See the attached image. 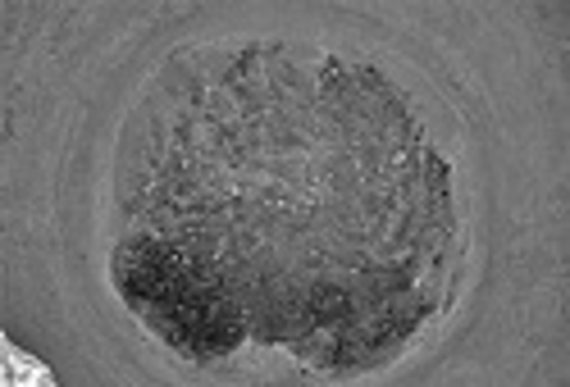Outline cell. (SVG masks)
Masks as SVG:
<instances>
[{"mask_svg":"<svg viewBox=\"0 0 570 387\" xmlns=\"http://www.w3.org/2000/svg\"><path fill=\"white\" fill-rule=\"evenodd\" d=\"M183 269H187L183 251L165 232H151V228H132L119 247V260H115L119 292L137 315L156 310L169 297V287L183 278Z\"/></svg>","mask_w":570,"mask_h":387,"instance_id":"cell-1","label":"cell"}]
</instances>
